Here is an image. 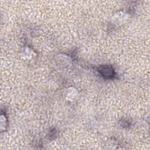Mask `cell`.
Listing matches in <instances>:
<instances>
[{"mask_svg":"<svg viewBox=\"0 0 150 150\" xmlns=\"http://www.w3.org/2000/svg\"><path fill=\"white\" fill-rule=\"evenodd\" d=\"M98 71L103 77L106 79H111L115 75V71L111 66H101L98 68Z\"/></svg>","mask_w":150,"mask_h":150,"instance_id":"cell-1","label":"cell"}]
</instances>
